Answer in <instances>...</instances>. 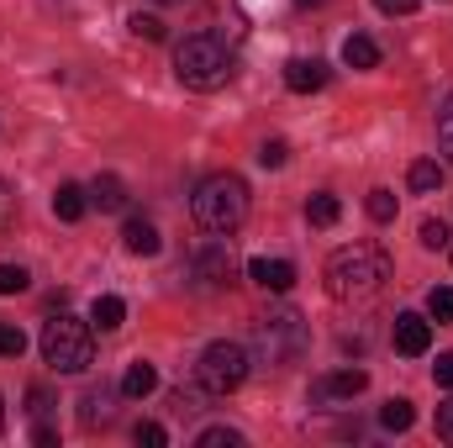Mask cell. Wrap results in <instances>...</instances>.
Returning <instances> with one entry per match:
<instances>
[{
    "instance_id": "35",
    "label": "cell",
    "mask_w": 453,
    "mask_h": 448,
    "mask_svg": "<svg viewBox=\"0 0 453 448\" xmlns=\"http://www.w3.org/2000/svg\"><path fill=\"white\" fill-rule=\"evenodd\" d=\"M438 438H443V444H453V401H443V406H438Z\"/></svg>"
},
{
    "instance_id": "27",
    "label": "cell",
    "mask_w": 453,
    "mask_h": 448,
    "mask_svg": "<svg viewBox=\"0 0 453 448\" xmlns=\"http://www.w3.org/2000/svg\"><path fill=\"white\" fill-rule=\"evenodd\" d=\"M21 353H27V333L11 328V322H0V359H21Z\"/></svg>"
},
{
    "instance_id": "4",
    "label": "cell",
    "mask_w": 453,
    "mask_h": 448,
    "mask_svg": "<svg viewBox=\"0 0 453 448\" xmlns=\"http://www.w3.org/2000/svg\"><path fill=\"white\" fill-rule=\"evenodd\" d=\"M42 359L58 369V375H85L90 359H96V337H90V322L80 317H53L42 322Z\"/></svg>"
},
{
    "instance_id": "23",
    "label": "cell",
    "mask_w": 453,
    "mask_h": 448,
    "mask_svg": "<svg viewBox=\"0 0 453 448\" xmlns=\"http://www.w3.org/2000/svg\"><path fill=\"white\" fill-rule=\"evenodd\" d=\"M285 158H290V143L285 137H264L258 143V164L264 169H285Z\"/></svg>"
},
{
    "instance_id": "40",
    "label": "cell",
    "mask_w": 453,
    "mask_h": 448,
    "mask_svg": "<svg viewBox=\"0 0 453 448\" xmlns=\"http://www.w3.org/2000/svg\"><path fill=\"white\" fill-rule=\"evenodd\" d=\"M158 5H180V0H158Z\"/></svg>"
},
{
    "instance_id": "6",
    "label": "cell",
    "mask_w": 453,
    "mask_h": 448,
    "mask_svg": "<svg viewBox=\"0 0 453 448\" xmlns=\"http://www.w3.org/2000/svg\"><path fill=\"white\" fill-rule=\"evenodd\" d=\"M196 380H201V390L206 396H232L242 380H248V348L242 343H206V353H201V364H196Z\"/></svg>"
},
{
    "instance_id": "17",
    "label": "cell",
    "mask_w": 453,
    "mask_h": 448,
    "mask_svg": "<svg viewBox=\"0 0 453 448\" xmlns=\"http://www.w3.org/2000/svg\"><path fill=\"white\" fill-rule=\"evenodd\" d=\"M121 322H127V301H121V296H101V301H96V312H90V328L116 333Z\"/></svg>"
},
{
    "instance_id": "25",
    "label": "cell",
    "mask_w": 453,
    "mask_h": 448,
    "mask_svg": "<svg viewBox=\"0 0 453 448\" xmlns=\"http://www.w3.org/2000/svg\"><path fill=\"white\" fill-rule=\"evenodd\" d=\"M27 285H32V274L21 264H0V296H21Z\"/></svg>"
},
{
    "instance_id": "30",
    "label": "cell",
    "mask_w": 453,
    "mask_h": 448,
    "mask_svg": "<svg viewBox=\"0 0 453 448\" xmlns=\"http://www.w3.org/2000/svg\"><path fill=\"white\" fill-rule=\"evenodd\" d=\"M427 312H433L438 322H453V285H438V290L427 296Z\"/></svg>"
},
{
    "instance_id": "19",
    "label": "cell",
    "mask_w": 453,
    "mask_h": 448,
    "mask_svg": "<svg viewBox=\"0 0 453 448\" xmlns=\"http://www.w3.org/2000/svg\"><path fill=\"white\" fill-rule=\"evenodd\" d=\"M406 180H411V190H417V196H433V190L443 185V169H438V158H417Z\"/></svg>"
},
{
    "instance_id": "2",
    "label": "cell",
    "mask_w": 453,
    "mask_h": 448,
    "mask_svg": "<svg viewBox=\"0 0 453 448\" xmlns=\"http://www.w3.org/2000/svg\"><path fill=\"white\" fill-rule=\"evenodd\" d=\"M174 74H180L185 90L211 96V90H222L226 80L237 74V58H232V48H226L217 32H196V37H185L174 48Z\"/></svg>"
},
{
    "instance_id": "7",
    "label": "cell",
    "mask_w": 453,
    "mask_h": 448,
    "mask_svg": "<svg viewBox=\"0 0 453 448\" xmlns=\"http://www.w3.org/2000/svg\"><path fill=\"white\" fill-rule=\"evenodd\" d=\"M196 280L206 285V290H217L232 280V248H226V237L217 232L211 243H201V253H196Z\"/></svg>"
},
{
    "instance_id": "15",
    "label": "cell",
    "mask_w": 453,
    "mask_h": 448,
    "mask_svg": "<svg viewBox=\"0 0 453 448\" xmlns=\"http://www.w3.org/2000/svg\"><path fill=\"white\" fill-rule=\"evenodd\" d=\"M342 64H348V69H374V64H380V48H374V37L353 32V37L342 42Z\"/></svg>"
},
{
    "instance_id": "1",
    "label": "cell",
    "mask_w": 453,
    "mask_h": 448,
    "mask_svg": "<svg viewBox=\"0 0 453 448\" xmlns=\"http://www.w3.org/2000/svg\"><path fill=\"white\" fill-rule=\"evenodd\" d=\"M327 280V296L333 301H374L390 280V259L374 248V243H353V248H338L322 269Z\"/></svg>"
},
{
    "instance_id": "39",
    "label": "cell",
    "mask_w": 453,
    "mask_h": 448,
    "mask_svg": "<svg viewBox=\"0 0 453 448\" xmlns=\"http://www.w3.org/2000/svg\"><path fill=\"white\" fill-rule=\"evenodd\" d=\"M0 433H5V406H0Z\"/></svg>"
},
{
    "instance_id": "22",
    "label": "cell",
    "mask_w": 453,
    "mask_h": 448,
    "mask_svg": "<svg viewBox=\"0 0 453 448\" xmlns=\"http://www.w3.org/2000/svg\"><path fill=\"white\" fill-rule=\"evenodd\" d=\"M127 27H132V37H142V42H164V21H158L153 11H132Z\"/></svg>"
},
{
    "instance_id": "33",
    "label": "cell",
    "mask_w": 453,
    "mask_h": 448,
    "mask_svg": "<svg viewBox=\"0 0 453 448\" xmlns=\"http://www.w3.org/2000/svg\"><path fill=\"white\" fill-rule=\"evenodd\" d=\"M48 406H53V390H48V385H32V390H27V412H32V417H42Z\"/></svg>"
},
{
    "instance_id": "9",
    "label": "cell",
    "mask_w": 453,
    "mask_h": 448,
    "mask_svg": "<svg viewBox=\"0 0 453 448\" xmlns=\"http://www.w3.org/2000/svg\"><path fill=\"white\" fill-rule=\"evenodd\" d=\"M395 348H401L406 359H422V353L433 348V322L417 317V312H401V317H395Z\"/></svg>"
},
{
    "instance_id": "20",
    "label": "cell",
    "mask_w": 453,
    "mask_h": 448,
    "mask_svg": "<svg viewBox=\"0 0 453 448\" xmlns=\"http://www.w3.org/2000/svg\"><path fill=\"white\" fill-rule=\"evenodd\" d=\"M411 422H417L411 401H401V396H395V401H385V406H380V428H385V433H406Z\"/></svg>"
},
{
    "instance_id": "24",
    "label": "cell",
    "mask_w": 453,
    "mask_h": 448,
    "mask_svg": "<svg viewBox=\"0 0 453 448\" xmlns=\"http://www.w3.org/2000/svg\"><path fill=\"white\" fill-rule=\"evenodd\" d=\"M364 206H369V217H374V222H395V190H369V201H364Z\"/></svg>"
},
{
    "instance_id": "31",
    "label": "cell",
    "mask_w": 453,
    "mask_h": 448,
    "mask_svg": "<svg viewBox=\"0 0 453 448\" xmlns=\"http://www.w3.org/2000/svg\"><path fill=\"white\" fill-rule=\"evenodd\" d=\"M16 227V190L0 180V232H11Z\"/></svg>"
},
{
    "instance_id": "10",
    "label": "cell",
    "mask_w": 453,
    "mask_h": 448,
    "mask_svg": "<svg viewBox=\"0 0 453 448\" xmlns=\"http://www.w3.org/2000/svg\"><path fill=\"white\" fill-rule=\"evenodd\" d=\"M285 85H290L296 96H311V90L327 85V64H322V58H290V64H285Z\"/></svg>"
},
{
    "instance_id": "36",
    "label": "cell",
    "mask_w": 453,
    "mask_h": 448,
    "mask_svg": "<svg viewBox=\"0 0 453 448\" xmlns=\"http://www.w3.org/2000/svg\"><path fill=\"white\" fill-rule=\"evenodd\" d=\"M374 5H380L385 16H411V11H417V0H374Z\"/></svg>"
},
{
    "instance_id": "21",
    "label": "cell",
    "mask_w": 453,
    "mask_h": 448,
    "mask_svg": "<svg viewBox=\"0 0 453 448\" xmlns=\"http://www.w3.org/2000/svg\"><path fill=\"white\" fill-rule=\"evenodd\" d=\"M306 217H311V227H333L342 217V201L322 190V196H311V201H306Z\"/></svg>"
},
{
    "instance_id": "18",
    "label": "cell",
    "mask_w": 453,
    "mask_h": 448,
    "mask_svg": "<svg viewBox=\"0 0 453 448\" xmlns=\"http://www.w3.org/2000/svg\"><path fill=\"white\" fill-rule=\"evenodd\" d=\"M80 422H85V428H106V422H111V390H90V396L80 401Z\"/></svg>"
},
{
    "instance_id": "14",
    "label": "cell",
    "mask_w": 453,
    "mask_h": 448,
    "mask_svg": "<svg viewBox=\"0 0 453 448\" xmlns=\"http://www.w3.org/2000/svg\"><path fill=\"white\" fill-rule=\"evenodd\" d=\"M158 390V369L153 364H132L127 375H121V396L127 401H142V396H153Z\"/></svg>"
},
{
    "instance_id": "34",
    "label": "cell",
    "mask_w": 453,
    "mask_h": 448,
    "mask_svg": "<svg viewBox=\"0 0 453 448\" xmlns=\"http://www.w3.org/2000/svg\"><path fill=\"white\" fill-rule=\"evenodd\" d=\"M433 380H438L443 390H453V353H438V364H433Z\"/></svg>"
},
{
    "instance_id": "26",
    "label": "cell",
    "mask_w": 453,
    "mask_h": 448,
    "mask_svg": "<svg viewBox=\"0 0 453 448\" xmlns=\"http://www.w3.org/2000/svg\"><path fill=\"white\" fill-rule=\"evenodd\" d=\"M438 143H443V153H449V164H453V90L438 106Z\"/></svg>"
},
{
    "instance_id": "13",
    "label": "cell",
    "mask_w": 453,
    "mask_h": 448,
    "mask_svg": "<svg viewBox=\"0 0 453 448\" xmlns=\"http://www.w3.org/2000/svg\"><path fill=\"white\" fill-rule=\"evenodd\" d=\"M369 385V375L364 369H338V375H327L322 385H317V396H333V401H353L358 390Z\"/></svg>"
},
{
    "instance_id": "11",
    "label": "cell",
    "mask_w": 453,
    "mask_h": 448,
    "mask_svg": "<svg viewBox=\"0 0 453 448\" xmlns=\"http://www.w3.org/2000/svg\"><path fill=\"white\" fill-rule=\"evenodd\" d=\"M121 243H127V253H137V259H153V253L164 248L158 227L148 222V217H127V227H121Z\"/></svg>"
},
{
    "instance_id": "32",
    "label": "cell",
    "mask_w": 453,
    "mask_h": 448,
    "mask_svg": "<svg viewBox=\"0 0 453 448\" xmlns=\"http://www.w3.org/2000/svg\"><path fill=\"white\" fill-rule=\"evenodd\" d=\"M132 438H137V444H148V448H164V444H169V433H164L158 422H137V433H132Z\"/></svg>"
},
{
    "instance_id": "8",
    "label": "cell",
    "mask_w": 453,
    "mask_h": 448,
    "mask_svg": "<svg viewBox=\"0 0 453 448\" xmlns=\"http://www.w3.org/2000/svg\"><path fill=\"white\" fill-rule=\"evenodd\" d=\"M248 280L269 296H285L296 285V264L290 259H248Z\"/></svg>"
},
{
    "instance_id": "12",
    "label": "cell",
    "mask_w": 453,
    "mask_h": 448,
    "mask_svg": "<svg viewBox=\"0 0 453 448\" xmlns=\"http://www.w3.org/2000/svg\"><path fill=\"white\" fill-rule=\"evenodd\" d=\"M85 212H90V190L85 185H58L53 190V217L58 222H80Z\"/></svg>"
},
{
    "instance_id": "37",
    "label": "cell",
    "mask_w": 453,
    "mask_h": 448,
    "mask_svg": "<svg viewBox=\"0 0 453 448\" xmlns=\"http://www.w3.org/2000/svg\"><path fill=\"white\" fill-rule=\"evenodd\" d=\"M32 444H37V448H53L58 438H53V428H32Z\"/></svg>"
},
{
    "instance_id": "29",
    "label": "cell",
    "mask_w": 453,
    "mask_h": 448,
    "mask_svg": "<svg viewBox=\"0 0 453 448\" xmlns=\"http://www.w3.org/2000/svg\"><path fill=\"white\" fill-rule=\"evenodd\" d=\"M449 222H443V217H427V222H422V248H433V253H438V248H449Z\"/></svg>"
},
{
    "instance_id": "5",
    "label": "cell",
    "mask_w": 453,
    "mask_h": 448,
    "mask_svg": "<svg viewBox=\"0 0 453 448\" xmlns=\"http://www.w3.org/2000/svg\"><path fill=\"white\" fill-rule=\"evenodd\" d=\"M306 343H311V333H306V317L301 312H290V306H280V312H264L258 322H253V348L264 353V364H296L301 353H306Z\"/></svg>"
},
{
    "instance_id": "28",
    "label": "cell",
    "mask_w": 453,
    "mask_h": 448,
    "mask_svg": "<svg viewBox=\"0 0 453 448\" xmlns=\"http://www.w3.org/2000/svg\"><path fill=\"white\" fill-rule=\"evenodd\" d=\"M196 444L201 448H242V433H237V428H206Z\"/></svg>"
},
{
    "instance_id": "38",
    "label": "cell",
    "mask_w": 453,
    "mask_h": 448,
    "mask_svg": "<svg viewBox=\"0 0 453 448\" xmlns=\"http://www.w3.org/2000/svg\"><path fill=\"white\" fill-rule=\"evenodd\" d=\"M296 5H322V0H296Z\"/></svg>"
},
{
    "instance_id": "3",
    "label": "cell",
    "mask_w": 453,
    "mask_h": 448,
    "mask_svg": "<svg viewBox=\"0 0 453 448\" xmlns=\"http://www.w3.org/2000/svg\"><path fill=\"white\" fill-rule=\"evenodd\" d=\"M190 212H196V222L206 227V232H222L226 237V232H237L242 217H248V185L237 174H211V180H201Z\"/></svg>"
},
{
    "instance_id": "16",
    "label": "cell",
    "mask_w": 453,
    "mask_h": 448,
    "mask_svg": "<svg viewBox=\"0 0 453 448\" xmlns=\"http://www.w3.org/2000/svg\"><path fill=\"white\" fill-rule=\"evenodd\" d=\"M90 201H96L101 212H121V206H127V185H121L116 174H101V180L90 185Z\"/></svg>"
}]
</instances>
